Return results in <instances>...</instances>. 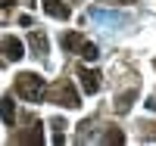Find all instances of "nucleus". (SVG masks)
<instances>
[{
  "instance_id": "obj_1",
  "label": "nucleus",
  "mask_w": 156,
  "mask_h": 146,
  "mask_svg": "<svg viewBox=\"0 0 156 146\" xmlns=\"http://www.w3.org/2000/svg\"><path fill=\"white\" fill-rule=\"evenodd\" d=\"M16 93H19L25 103H41V100L47 97V84H44L41 75L22 72V75H16Z\"/></svg>"
},
{
  "instance_id": "obj_2",
  "label": "nucleus",
  "mask_w": 156,
  "mask_h": 146,
  "mask_svg": "<svg viewBox=\"0 0 156 146\" xmlns=\"http://www.w3.org/2000/svg\"><path fill=\"white\" fill-rule=\"evenodd\" d=\"M47 93H50V100H53V103H59V106H66V109H78V106H81V100H78V93H75V87H72L69 81H59L56 87H50Z\"/></svg>"
},
{
  "instance_id": "obj_3",
  "label": "nucleus",
  "mask_w": 156,
  "mask_h": 146,
  "mask_svg": "<svg viewBox=\"0 0 156 146\" xmlns=\"http://www.w3.org/2000/svg\"><path fill=\"white\" fill-rule=\"evenodd\" d=\"M78 78H81L84 93H97V90H100V72H94V69H78Z\"/></svg>"
},
{
  "instance_id": "obj_4",
  "label": "nucleus",
  "mask_w": 156,
  "mask_h": 146,
  "mask_svg": "<svg viewBox=\"0 0 156 146\" xmlns=\"http://www.w3.org/2000/svg\"><path fill=\"white\" fill-rule=\"evenodd\" d=\"M41 6H44V12H50L53 19H69V16H72V9L62 3V0H41Z\"/></svg>"
},
{
  "instance_id": "obj_5",
  "label": "nucleus",
  "mask_w": 156,
  "mask_h": 146,
  "mask_svg": "<svg viewBox=\"0 0 156 146\" xmlns=\"http://www.w3.org/2000/svg\"><path fill=\"white\" fill-rule=\"evenodd\" d=\"M3 50H6V59H12V62H19L25 56V47L19 37H3Z\"/></svg>"
},
{
  "instance_id": "obj_6",
  "label": "nucleus",
  "mask_w": 156,
  "mask_h": 146,
  "mask_svg": "<svg viewBox=\"0 0 156 146\" xmlns=\"http://www.w3.org/2000/svg\"><path fill=\"white\" fill-rule=\"evenodd\" d=\"M28 44H31V50H34V56H37V59H44V56H47V50H50L47 37H44L41 31H31V34H28Z\"/></svg>"
},
{
  "instance_id": "obj_7",
  "label": "nucleus",
  "mask_w": 156,
  "mask_h": 146,
  "mask_svg": "<svg viewBox=\"0 0 156 146\" xmlns=\"http://www.w3.org/2000/svg\"><path fill=\"white\" fill-rule=\"evenodd\" d=\"M0 118H3L6 124H12V121H16V106H12V100H9V97H3V100H0Z\"/></svg>"
},
{
  "instance_id": "obj_8",
  "label": "nucleus",
  "mask_w": 156,
  "mask_h": 146,
  "mask_svg": "<svg viewBox=\"0 0 156 146\" xmlns=\"http://www.w3.org/2000/svg\"><path fill=\"white\" fill-rule=\"evenodd\" d=\"M137 93H134V90H128V93H122L119 100H115V109H119V112H128V109H131V100H134Z\"/></svg>"
},
{
  "instance_id": "obj_9",
  "label": "nucleus",
  "mask_w": 156,
  "mask_h": 146,
  "mask_svg": "<svg viewBox=\"0 0 156 146\" xmlns=\"http://www.w3.org/2000/svg\"><path fill=\"white\" fill-rule=\"evenodd\" d=\"M81 56L87 59V62H94V59H100V50H97V44H81Z\"/></svg>"
},
{
  "instance_id": "obj_10",
  "label": "nucleus",
  "mask_w": 156,
  "mask_h": 146,
  "mask_svg": "<svg viewBox=\"0 0 156 146\" xmlns=\"http://www.w3.org/2000/svg\"><path fill=\"white\" fill-rule=\"evenodd\" d=\"M81 44H84L81 34H62V47H66V50H75V47L81 50Z\"/></svg>"
},
{
  "instance_id": "obj_11",
  "label": "nucleus",
  "mask_w": 156,
  "mask_h": 146,
  "mask_svg": "<svg viewBox=\"0 0 156 146\" xmlns=\"http://www.w3.org/2000/svg\"><path fill=\"white\" fill-rule=\"evenodd\" d=\"M103 143H125V134H122V131H106V137H103Z\"/></svg>"
},
{
  "instance_id": "obj_12",
  "label": "nucleus",
  "mask_w": 156,
  "mask_h": 146,
  "mask_svg": "<svg viewBox=\"0 0 156 146\" xmlns=\"http://www.w3.org/2000/svg\"><path fill=\"white\" fill-rule=\"evenodd\" d=\"M12 3H16V0H0V9H9Z\"/></svg>"
}]
</instances>
